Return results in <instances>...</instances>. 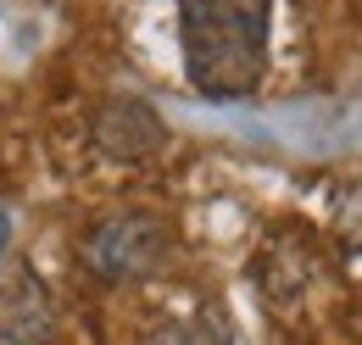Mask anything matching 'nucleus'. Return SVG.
<instances>
[{
  "label": "nucleus",
  "instance_id": "1",
  "mask_svg": "<svg viewBox=\"0 0 362 345\" xmlns=\"http://www.w3.org/2000/svg\"><path fill=\"white\" fill-rule=\"evenodd\" d=\"M273 0H179L184 73L206 100H245L268 73Z\"/></svg>",
  "mask_w": 362,
  "mask_h": 345
},
{
  "label": "nucleus",
  "instance_id": "2",
  "mask_svg": "<svg viewBox=\"0 0 362 345\" xmlns=\"http://www.w3.org/2000/svg\"><path fill=\"white\" fill-rule=\"evenodd\" d=\"M78 257L100 284H134V279H151L162 273L168 257H173V234L156 212H117V217H100Z\"/></svg>",
  "mask_w": 362,
  "mask_h": 345
},
{
  "label": "nucleus",
  "instance_id": "3",
  "mask_svg": "<svg viewBox=\"0 0 362 345\" xmlns=\"http://www.w3.org/2000/svg\"><path fill=\"white\" fill-rule=\"evenodd\" d=\"M95 145L112 162H145L168 145V123L156 106H145L139 95H117L95 112Z\"/></svg>",
  "mask_w": 362,
  "mask_h": 345
},
{
  "label": "nucleus",
  "instance_id": "4",
  "mask_svg": "<svg viewBox=\"0 0 362 345\" xmlns=\"http://www.w3.org/2000/svg\"><path fill=\"white\" fill-rule=\"evenodd\" d=\"M145 345H234V334H228L218 306H201V312H184V317L156 323Z\"/></svg>",
  "mask_w": 362,
  "mask_h": 345
},
{
  "label": "nucleus",
  "instance_id": "5",
  "mask_svg": "<svg viewBox=\"0 0 362 345\" xmlns=\"http://www.w3.org/2000/svg\"><path fill=\"white\" fill-rule=\"evenodd\" d=\"M0 245H6V217H0Z\"/></svg>",
  "mask_w": 362,
  "mask_h": 345
}]
</instances>
